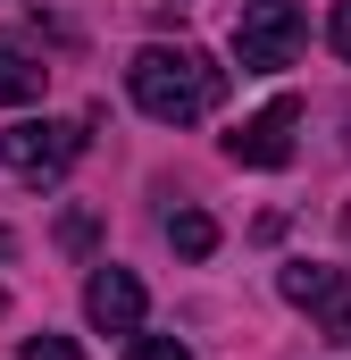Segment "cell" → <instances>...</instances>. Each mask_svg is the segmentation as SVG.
<instances>
[{"instance_id": "obj_1", "label": "cell", "mask_w": 351, "mask_h": 360, "mask_svg": "<svg viewBox=\"0 0 351 360\" xmlns=\"http://www.w3.org/2000/svg\"><path fill=\"white\" fill-rule=\"evenodd\" d=\"M126 84L143 101V117H159V126H201V117L226 101V68H218L209 51H192V42H151V51H134Z\"/></svg>"}, {"instance_id": "obj_2", "label": "cell", "mask_w": 351, "mask_h": 360, "mask_svg": "<svg viewBox=\"0 0 351 360\" xmlns=\"http://www.w3.org/2000/svg\"><path fill=\"white\" fill-rule=\"evenodd\" d=\"M76 160H84V126H67V117H17L0 134V168L17 184H51V176H67Z\"/></svg>"}, {"instance_id": "obj_3", "label": "cell", "mask_w": 351, "mask_h": 360, "mask_svg": "<svg viewBox=\"0 0 351 360\" xmlns=\"http://www.w3.org/2000/svg\"><path fill=\"white\" fill-rule=\"evenodd\" d=\"M301 42H310V25H301L293 0H243V17H234V59H243V76H276V68H293Z\"/></svg>"}, {"instance_id": "obj_4", "label": "cell", "mask_w": 351, "mask_h": 360, "mask_svg": "<svg viewBox=\"0 0 351 360\" xmlns=\"http://www.w3.org/2000/svg\"><path fill=\"white\" fill-rule=\"evenodd\" d=\"M293 126H301V101L276 92L260 117H243V126L226 134V160H234V168H284V160H293Z\"/></svg>"}, {"instance_id": "obj_5", "label": "cell", "mask_w": 351, "mask_h": 360, "mask_svg": "<svg viewBox=\"0 0 351 360\" xmlns=\"http://www.w3.org/2000/svg\"><path fill=\"white\" fill-rule=\"evenodd\" d=\"M84 319L100 327V335H143V276L134 269H92Z\"/></svg>"}, {"instance_id": "obj_6", "label": "cell", "mask_w": 351, "mask_h": 360, "mask_svg": "<svg viewBox=\"0 0 351 360\" xmlns=\"http://www.w3.org/2000/svg\"><path fill=\"white\" fill-rule=\"evenodd\" d=\"M51 84V59H42V42L34 34H0V109H25V101H42Z\"/></svg>"}, {"instance_id": "obj_7", "label": "cell", "mask_w": 351, "mask_h": 360, "mask_svg": "<svg viewBox=\"0 0 351 360\" xmlns=\"http://www.w3.org/2000/svg\"><path fill=\"white\" fill-rule=\"evenodd\" d=\"M276 285H284V302L293 310H343V269H326V260H284L276 269Z\"/></svg>"}, {"instance_id": "obj_8", "label": "cell", "mask_w": 351, "mask_h": 360, "mask_svg": "<svg viewBox=\"0 0 351 360\" xmlns=\"http://www.w3.org/2000/svg\"><path fill=\"white\" fill-rule=\"evenodd\" d=\"M168 243L184 252V260H209V252H218V218H209V210H176V218H168Z\"/></svg>"}, {"instance_id": "obj_9", "label": "cell", "mask_w": 351, "mask_h": 360, "mask_svg": "<svg viewBox=\"0 0 351 360\" xmlns=\"http://www.w3.org/2000/svg\"><path fill=\"white\" fill-rule=\"evenodd\" d=\"M126 360H192L176 335H126Z\"/></svg>"}, {"instance_id": "obj_10", "label": "cell", "mask_w": 351, "mask_h": 360, "mask_svg": "<svg viewBox=\"0 0 351 360\" xmlns=\"http://www.w3.org/2000/svg\"><path fill=\"white\" fill-rule=\"evenodd\" d=\"M17 360H84V352H76L67 335H34V344H25V352H17Z\"/></svg>"}, {"instance_id": "obj_11", "label": "cell", "mask_w": 351, "mask_h": 360, "mask_svg": "<svg viewBox=\"0 0 351 360\" xmlns=\"http://www.w3.org/2000/svg\"><path fill=\"white\" fill-rule=\"evenodd\" d=\"M326 34H335V51L351 59V0H335V17H326Z\"/></svg>"}, {"instance_id": "obj_12", "label": "cell", "mask_w": 351, "mask_h": 360, "mask_svg": "<svg viewBox=\"0 0 351 360\" xmlns=\"http://www.w3.org/2000/svg\"><path fill=\"white\" fill-rule=\"evenodd\" d=\"M0 310H8V293H0Z\"/></svg>"}]
</instances>
